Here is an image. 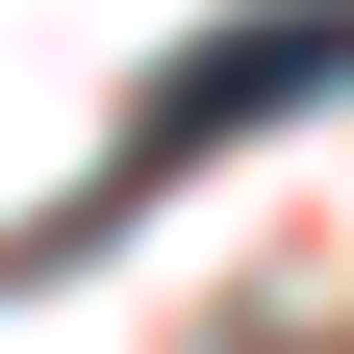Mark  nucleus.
<instances>
[{
  "label": "nucleus",
  "instance_id": "nucleus-1",
  "mask_svg": "<svg viewBox=\"0 0 354 354\" xmlns=\"http://www.w3.org/2000/svg\"><path fill=\"white\" fill-rule=\"evenodd\" d=\"M329 76H354V0H253L228 51H177L152 102H127V177H177V152H253V127H279V102H329Z\"/></svg>",
  "mask_w": 354,
  "mask_h": 354
}]
</instances>
